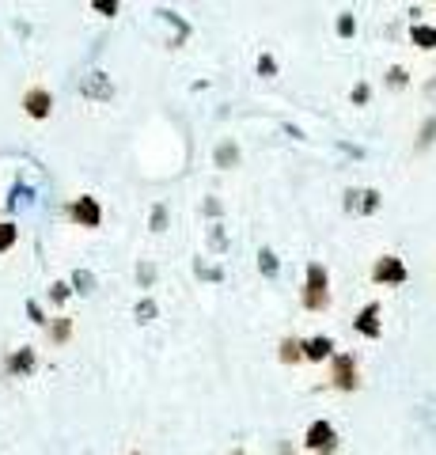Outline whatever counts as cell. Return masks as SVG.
I'll return each instance as SVG.
<instances>
[{
  "label": "cell",
  "mask_w": 436,
  "mask_h": 455,
  "mask_svg": "<svg viewBox=\"0 0 436 455\" xmlns=\"http://www.w3.org/2000/svg\"><path fill=\"white\" fill-rule=\"evenodd\" d=\"M406 80H409V76H406V68H391V72H387V84H391V88H406Z\"/></svg>",
  "instance_id": "obj_20"
},
{
  "label": "cell",
  "mask_w": 436,
  "mask_h": 455,
  "mask_svg": "<svg viewBox=\"0 0 436 455\" xmlns=\"http://www.w3.org/2000/svg\"><path fill=\"white\" fill-rule=\"evenodd\" d=\"M349 201H345V209L353 213V209H361V213H376L379 209V194L376 190H361V194H345Z\"/></svg>",
  "instance_id": "obj_10"
},
{
  "label": "cell",
  "mask_w": 436,
  "mask_h": 455,
  "mask_svg": "<svg viewBox=\"0 0 436 455\" xmlns=\"http://www.w3.org/2000/svg\"><path fill=\"white\" fill-rule=\"evenodd\" d=\"M152 277H156L152 265H141V281H144V285H152Z\"/></svg>",
  "instance_id": "obj_29"
},
{
  "label": "cell",
  "mask_w": 436,
  "mask_h": 455,
  "mask_svg": "<svg viewBox=\"0 0 436 455\" xmlns=\"http://www.w3.org/2000/svg\"><path fill=\"white\" fill-rule=\"evenodd\" d=\"M84 95H91V99H110L114 95V88H110V80L103 72H91L84 80Z\"/></svg>",
  "instance_id": "obj_11"
},
{
  "label": "cell",
  "mask_w": 436,
  "mask_h": 455,
  "mask_svg": "<svg viewBox=\"0 0 436 455\" xmlns=\"http://www.w3.org/2000/svg\"><path fill=\"white\" fill-rule=\"evenodd\" d=\"M163 224H167V209L156 205V209H152V231H163Z\"/></svg>",
  "instance_id": "obj_21"
},
{
  "label": "cell",
  "mask_w": 436,
  "mask_h": 455,
  "mask_svg": "<svg viewBox=\"0 0 436 455\" xmlns=\"http://www.w3.org/2000/svg\"><path fill=\"white\" fill-rule=\"evenodd\" d=\"M281 360L285 364H300L303 360V341L300 338H285L281 341Z\"/></svg>",
  "instance_id": "obj_12"
},
{
  "label": "cell",
  "mask_w": 436,
  "mask_h": 455,
  "mask_svg": "<svg viewBox=\"0 0 436 455\" xmlns=\"http://www.w3.org/2000/svg\"><path fill=\"white\" fill-rule=\"evenodd\" d=\"M23 110H27L31 118H50V110H54V95H50L46 88H31L27 95H23Z\"/></svg>",
  "instance_id": "obj_7"
},
{
  "label": "cell",
  "mask_w": 436,
  "mask_h": 455,
  "mask_svg": "<svg viewBox=\"0 0 436 455\" xmlns=\"http://www.w3.org/2000/svg\"><path fill=\"white\" fill-rule=\"evenodd\" d=\"M15 239H20V228H15L12 220H4V224H0V251H12Z\"/></svg>",
  "instance_id": "obj_15"
},
{
  "label": "cell",
  "mask_w": 436,
  "mask_h": 455,
  "mask_svg": "<svg viewBox=\"0 0 436 455\" xmlns=\"http://www.w3.org/2000/svg\"><path fill=\"white\" fill-rule=\"evenodd\" d=\"M330 304V273L322 262L308 265V281H303V307L308 311H322Z\"/></svg>",
  "instance_id": "obj_1"
},
{
  "label": "cell",
  "mask_w": 436,
  "mask_h": 455,
  "mask_svg": "<svg viewBox=\"0 0 436 455\" xmlns=\"http://www.w3.org/2000/svg\"><path fill=\"white\" fill-rule=\"evenodd\" d=\"M27 372H34V349L23 346V349L12 353V360H8V376H27Z\"/></svg>",
  "instance_id": "obj_9"
},
{
  "label": "cell",
  "mask_w": 436,
  "mask_h": 455,
  "mask_svg": "<svg viewBox=\"0 0 436 455\" xmlns=\"http://www.w3.org/2000/svg\"><path fill=\"white\" fill-rule=\"evenodd\" d=\"M50 300H54V304H65V300H68V285H65V281H54V285H50Z\"/></svg>",
  "instance_id": "obj_19"
},
{
  "label": "cell",
  "mask_w": 436,
  "mask_h": 455,
  "mask_svg": "<svg viewBox=\"0 0 436 455\" xmlns=\"http://www.w3.org/2000/svg\"><path fill=\"white\" fill-rule=\"evenodd\" d=\"M433 137H436V118H429V122H425V130H421V148H425V144H433Z\"/></svg>",
  "instance_id": "obj_25"
},
{
  "label": "cell",
  "mask_w": 436,
  "mask_h": 455,
  "mask_svg": "<svg viewBox=\"0 0 436 455\" xmlns=\"http://www.w3.org/2000/svg\"><path fill=\"white\" fill-rule=\"evenodd\" d=\"M326 357H334V338L319 334V338L303 341V360H326Z\"/></svg>",
  "instance_id": "obj_8"
},
{
  "label": "cell",
  "mask_w": 436,
  "mask_h": 455,
  "mask_svg": "<svg viewBox=\"0 0 436 455\" xmlns=\"http://www.w3.org/2000/svg\"><path fill=\"white\" fill-rule=\"evenodd\" d=\"M258 265H262V273H266V277H273V273H277V254L262 247V254H258Z\"/></svg>",
  "instance_id": "obj_17"
},
{
  "label": "cell",
  "mask_w": 436,
  "mask_h": 455,
  "mask_svg": "<svg viewBox=\"0 0 436 455\" xmlns=\"http://www.w3.org/2000/svg\"><path fill=\"white\" fill-rule=\"evenodd\" d=\"M372 281H379V285H403V281H406L403 259H395V254H383V259L372 265Z\"/></svg>",
  "instance_id": "obj_4"
},
{
  "label": "cell",
  "mask_w": 436,
  "mask_h": 455,
  "mask_svg": "<svg viewBox=\"0 0 436 455\" xmlns=\"http://www.w3.org/2000/svg\"><path fill=\"white\" fill-rule=\"evenodd\" d=\"M27 315H31V323H46V315H42V307L34 300H27Z\"/></svg>",
  "instance_id": "obj_27"
},
{
  "label": "cell",
  "mask_w": 436,
  "mask_h": 455,
  "mask_svg": "<svg viewBox=\"0 0 436 455\" xmlns=\"http://www.w3.org/2000/svg\"><path fill=\"white\" fill-rule=\"evenodd\" d=\"M213 247H216V251H224V231H220V224H213Z\"/></svg>",
  "instance_id": "obj_28"
},
{
  "label": "cell",
  "mask_w": 436,
  "mask_h": 455,
  "mask_svg": "<svg viewBox=\"0 0 436 455\" xmlns=\"http://www.w3.org/2000/svg\"><path fill=\"white\" fill-rule=\"evenodd\" d=\"M235 163H239V148H235L232 141H224L220 148H216V167L228 171V167H235Z\"/></svg>",
  "instance_id": "obj_13"
},
{
  "label": "cell",
  "mask_w": 436,
  "mask_h": 455,
  "mask_svg": "<svg viewBox=\"0 0 436 455\" xmlns=\"http://www.w3.org/2000/svg\"><path fill=\"white\" fill-rule=\"evenodd\" d=\"M353 99H356V102H364V99H368V84H361V88L353 91Z\"/></svg>",
  "instance_id": "obj_30"
},
{
  "label": "cell",
  "mask_w": 436,
  "mask_h": 455,
  "mask_svg": "<svg viewBox=\"0 0 436 455\" xmlns=\"http://www.w3.org/2000/svg\"><path fill=\"white\" fill-rule=\"evenodd\" d=\"M68 334H73V319L57 315V319L50 323V338H54V341H68Z\"/></svg>",
  "instance_id": "obj_14"
},
{
  "label": "cell",
  "mask_w": 436,
  "mask_h": 455,
  "mask_svg": "<svg viewBox=\"0 0 436 455\" xmlns=\"http://www.w3.org/2000/svg\"><path fill=\"white\" fill-rule=\"evenodd\" d=\"M414 42L421 49H436V27H414Z\"/></svg>",
  "instance_id": "obj_16"
},
{
  "label": "cell",
  "mask_w": 436,
  "mask_h": 455,
  "mask_svg": "<svg viewBox=\"0 0 436 455\" xmlns=\"http://www.w3.org/2000/svg\"><path fill=\"white\" fill-rule=\"evenodd\" d=\"M330 383L338 391H356L361 387V372H356V357L353 353H334L330 357Z\"/></svg>",
  "instance_id": "obj_2"
},
{
  "label": "cell",
  "mask_w": 436,
  "mask_h": 455,
  "mask_svg": "<svg viewBox=\"0 0 436 455\" xmlns=\"http://www.w3.org/2000/svg\"><path fill=\"white\" fill-rule=\"evenodd\" d=\"M353 31H356V20H353V15H342V20H338V34H342V38H349Z\"/></svg>",
  "instance_id": "obj_24"
},
{
  "label": "cell",
  "mask_w": 436,
  "mask_h": 455,
  "mask_svg": "<svg viewBox=\"0 0 436 455\" xmlns=\"http://www.w3.org/2000/svg\"><path fill=\"white\" fill-rule=\"evenodd\" d=\"M379 311H383L379 304H364V307H361V315H356V319H353V326H356V330H361L364 338H372V341H376V338H383V323H379Z\"/></svg>",
  "instance_id": "obj_5"
},
{
  "label": "cell",
  "mask_w": 436,
  "mask_h": 455,
  "mask_svg": "<svg viewBox=\"0 0 436 455\" xmlns=\"http://www.w3.org/2000/svg\"><path fill=\"white\" fill-rule=\"evenodd\" d=\"M95 12H103V15H114V12H118V4H114V0H95Z\"/></svg>",
  "instance_id": "obj_26"
},
{
  "label": "cell",
  "mask_w": 436,
  "mask_h": 455,
  "mask_svg": "<svg viewBox=\"0 0 436 455\" xmlns=\"http://www.w3.org/2000/svg\"><path fill=\"white\" fill-rule=\"evenodd\" d=\"M152 315H156V304H152V300H141V304H137V319L148 323Z\"/></svg>",
  "instance_id": "obj_22"
},
{
  "label": "cell",
  "mask_w": 436,
  "mask_h": 455,
  "mask_svg": "<svg viewBox=\"0 0 436 455\" xmlns=\"http://www.w3.org/2000/svg\"><path fill=\"white\" fill-rule=\"evenodd\" d=\"M303 444H308L315 455H334L338 452V433H334V425L330 422H311L308 425V436H303Z\"/></svg>",
  "instance_id": "obj_3"
},
{
  "label": "cell",
  "mask_w": 436,
  "mask_h": 455,
  "mask_svg": "<svg viewBox=\"0 0 436 455\" xmlns=\"http://www.w3.org/2000/svg\"><path fill=\"white\" fill-rule=\"evenodd\" d=\"M68 213H73V220H76V224H84V228H99V220H103V209H99L95 197H76Z\"/></svg>",
  "instance_id": "obj_6"
},
{
  "label": "cell",
  "mask_w": 436,
  "mask_h": 455,
  "mask_svg": "<svg viewBox=\"0 0 436 455\" xmlns=\"http://www.w3.org/2000/svg\"><path fill=\"white\" fill-rule=\"evenodd\" d=\"M133 455H141V452H133Z\"/></svg>",
  "instance_id": "obj_31"
},
{
  "label": "cell",
  "mask_w": 436,
  "mask_h": 455,
  "mask_svg": "<svg viewBox=\"0 0 436 455\" xmlns=\"http://www.w3.org/2000/svg\"><path fill=\"white\" fill-rule=\"evenodd\" d=\"M73 285H76V293H91V288H95V277H91V273H76V277H73Z\"/></svg>",
  "instance_id": "obj_18"
},
{
  "label": "cell",
  "mask_w": 436,
  "mask_h": 455,
  "mask_svg": "<svg viewBox=\"0 0 436 455\" xmlns=\"http://www.w3.org/2000/svg\"><path fill=\"white\" fill-rule=\"evenodd\" d=\"M258 72H262V76H273V72H277V61H273L269 54H262V57H258Z\"/></svg>",
  "instance_id": "obj_23"
}]
</instances>
